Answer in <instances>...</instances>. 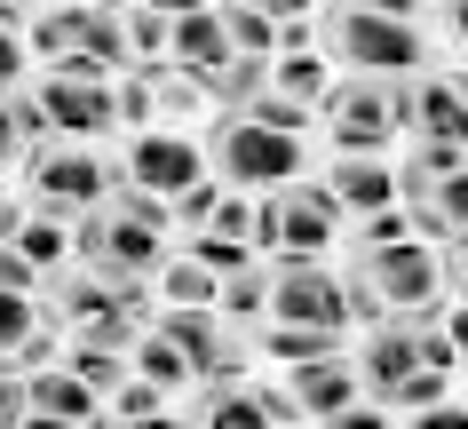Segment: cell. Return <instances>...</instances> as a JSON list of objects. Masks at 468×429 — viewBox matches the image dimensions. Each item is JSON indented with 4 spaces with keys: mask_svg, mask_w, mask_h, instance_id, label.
Returning <instances> with one entry per match:
<instances>
[{
    "mask_svg": "<svg viewBox=\"0 0 468 429\" xmlns=\"http://www.w3.org/2000/svg\"><path fill=\"white\" fill-rule=\"evenodd\" d=\"M342 231H349V215L334 207V191L318 176L262 191V215H254V239L271 254H325V247H342Z\"/></svg>",
    "mask_w": 468,
    "mask_h": 429,
    "instance_id": "9c48e42d",
    "label": "cell"
},
{
    "mask_svg": "<svg viewBox=\"0 0 468 429\" xmlns=\"http://www.w3.org/2000/svg\"><path fill=\"white\" fill-rule=\"evenodd\" d=\"M25 48L40 56V64H64V72H103V80L135 64L112 0H48V8H32Z\"/></svg>",
    "mask_w": 468,
    "mask_h": 429,
    "instance_id": "8992f818",
    "label": "cell"
},
{
    "mask_svg": "<svg viewBox=\"0 0 468 429\" xmlns=\"http://www.w3.org/2000/svg\"><path fill=\"white\" fill-rule=\"evenodd\" d=\"M325 56L334 64H349V72H420L429 64V16L420 8H405V0H325V25H318Z\"/></svg>",
    "mask_w": 468,
    "mask_h": 429,
    "instance_id": "7a4b0ae2",
    "label": "cell"
},
{
    "mask_svg": "<svg viewBox=\"0 0 468 429\" xmlns=\"http://www.w3.org/2000/svg\"><path fill=\"white\" fill-rule=\"evenodd\" d=\"M222 32H230V48H247V56L278 48V25L262 16V8H247V0H222Z\"/></svg>",
    "mask_w": 468,
    "mask_h": 429,
    "instance_id": "8d00e7d4",
    "label": "cell"
},
{
    "mask_svg": "<svg viewBox=\"0 0 468 429\" xmlns=\"http://www.w3.org/2000/svg\"><path fill=\"white\" fill-rule=\"evenodd\" d=\"M16 247L40 263V271H56L64 263V247H72V215H48V207H25V223H16Z\"/></svg>",
    "mask_w": 468,
    "mask_h": 429,
    "instance_id": "f1b7e54d",
    "label": "cell"
},
{
    "mask_svg": "<svg viewBox=\"0 0 468 429\" xmlns=\"http://www.w3.org/2000/svg\"><path fill=\"white\" fill-rule=\"evenodd\" d=\"M405 8H429V0H405Z\"/></svg>",
    "mask_w": 468,
    "mask_h": 429,
    "instance_id": "816d5d0a",
    "label": "cell"
},
{
    "mask_svg": "<svg viewBox=\"0 0 468 429\" xmlns=\"http://www.w3.org/2000/svg\"><path fill=\"white\" fill-rule=\"evenodd\" d=\"M32 144H48V120H40L32 88H0V176H8Z\"/></svg>",
    "mask_w": 468,
    "mask_h": 429,
    "instance_id": "d4e9b609",
    "label": "cell"
},
{
    "mask_svg": "<svg viewBox=\"0 0 468 429\" xmlns=\"http://www.w3.org/2000/svg\"><path fill=\"white\" fill-rule=\"evenodd\" d=\"M318 135L325 152H389L405 135V80L389 72H349L318 96Z\"/></svg>",
    "mask_w": 468,
    "mask_h": 429,
    "instance_id": "52a82bcc",
    "label": "cell"
},
{
    "mask_svg": "<svg viewBox=\"0 0 468 429\" xmlns=\"http://www.w3.org/2000/svg\"><path fill=\"white\" fill-rule=\"evenodd\" d=\"M444 80H452V88L468 96V56H452V64H444Z\"/></svg>",
    "mask_w": 468,
    "mask_h": 429,
    "instance_id": "f907efd6",
    "label": "cell"
},
{
    "mask_svg": "<svg viewBox=\"0 0 468 429\" xmlns=\"http://www.w3.org/2000/svg\"><path fill=\"white\" fill-rule=\"evenodd\" d=\"M437 271H444V286H452V295H468V231H452V239H444Z\"/></svg>",
    "mask_w": 468,
    "mask_h": 429,
    "instance_id": "f6af8a7d",
    "label": "cell"
},
{
    "mask_svg": "<svg viewBox=\"0 0 468 429\" xmlns=\"http://www.w3.org/2000/svg\"><path fill=\"white\" fill-rule=\"evenodd\" d=\"M120 183H135V191H159V199H175L191 176H207V144H198L191 127H167V120H151V127H127V144H120Z\"/></svg>",
    "mask_w": 468,
    "mask_h": 429,
    "instance_id": "8fae6325",
    "label": "cell"
},
{
    "mask_svg": "<svg viewBox=\"0 0 468 429\" xmlns=\"http://www.w3.org/2000/svg\"><path fill=\"white\" fill-rule=\"evenodd\" d=\"M286 390H294L302 422H349L366 405L357 358H342V350H318V358H302V366H286Z\"/></svg>",
    "mask_w": 468,
    "mask_h": 429,
    "instance_id": "9a60e30c",
    "label": "cell"
},
{
    "mask_svg": "<svg viewBox=\"0 0 468 429\" xmlns=\"http://www.w3.org/2000/svg\"><path fill=\"white\" fill-rule=\"evenodd\" d=\"M318 183L334 191V207H342L349 223L373 215V207H397V167H389V152H334V159L318 167Z\"/></svg>",
    "mask_w": 468,
    "mask_h": 429,
    "instance_id": "e0dca14e",
    "label": "cell"
},
{
    "mask_svg": "<svg viewBox=\"0 0 468 429\" xmlns=\"http://www.w3.org/2000/svg\"><path fill=\"white\" fill-rule=\"evenodd\" d=\"M247 8H262V16H271V25H286V16H310V8H318V0H247Z\"/></svg>",
    "mask_w": 468,
    "mask_h": 429,
    "instance_id": "c3c4849f",
    "label": "cell"
},
{
    "mask_svg": "<svg viewBox=\"0 0 468 429\" xmlns=\"http://www.w3.org/2000/svg\"><path fill=\"white\" fill-rule=\"evenodd\" d=\"M25 72H32L25 25H0V88H25Z\"/></svg>",
    "mask_w": 468,
    "mask_h": 429,
    "instance_id": "b9f144b4",
    "label": "cell"
},
{
    "mask_svg": "<svg viewBox=\"0 0 468 429\" xmlns=\"http://www.w3.org/2000/svg\"><path fill=\"white\" fill-rule=\"evenodd\" d=\"M254 215H262V199H254V191H230V183H222V207H215V223H207V231H222V239H247V247H262V239H254Z\"/></svg>",
    "mask_w": 468,
    "mask_h": 429,
    "instance_id": "ab89813d",
    "label": "cell"
},
{
    "mask_svg": "<svg viewBox=\"0 0 468 429\" xmlns=\"http://www.w3.org/2000/svg\"><path fill=\"white\" fill-rule=\"evenodd\" d=\"M25 390H32V422H96L103 413V390L96 381H80L64 366V350L48 366H25Z\"/></svg>",
    "mask_w": 468,
    "mask_h": 429,
    "instance_id": "d6986e66",
    "label": "cell"
},
{
    "mask_svg": "<svg viewBox=\"0 0 468 429\" xmlns=\"http://www.w3.org/2000/svg\"><path fill=\"white\" fill-rule=\"evenodd\" d=\"M112 8H120L127 56H135V64H159V56H167V16H159L151 0H112Z\"/></svg>",
    "mask_w": 468,
    "mask_h": 429,
    "instance_id": "1f68e13d",
    "label": "cell"
},
{
    "mask_svg": "<svg viewBox=\"0 0 468 429\" xmlns=\"http://www.w3.org/2000/svg\"><path fill=\"white\" fill-rule=\"evenodd\" d=\"M262 318H302V327H349V295L318 254H278L271 263V310Z\"/></svg>",
    "mask_w": 468,
    "mask_h": 429,
    "instance_id": "4fadbf2b",
    "label": "cell"
},
{
    "mask_svg": "<svg viewBox=\"0 0 468 429\" xmlns=\"http://www.w3.org/2000/svg\"><path fill=\"white\" fill-rule=\"evenodd\" d=\"M64 366H72L80 381L112 390V381L127 374V342H88V334H64Z\"/></svg>",
    "mask_w": 468,
    "mask_h": 429,
    "instance_id": "f546056e",
    "label": "cell"
},
{
    "mask_svg": "<svg viewBox=\"0 0 468 429\" xmlns=\"http://www.w3.org/2000/svg\"><path fill=\"white\" fill-rule=\"evenodd\" d=\"M25 191H8V183H0V239H16V223H25Z\"/></svg>",
    "mask_w": 468,
    "mask_h": 429,
    "instance_id": "7dc6e473",
    "label": "cell"
},
{
    "mask_svg": "<svg viewBox=\"0 0 468 429\" xmlns=\"http://www.w3.org/2000/svg\"><path fill=\"white\" fill-rule=\"evenodd\" d=\"M215 310L230 318V327H254V318L271 310V263L254 254V263H239V271H222V286H215Z\"/></svg>",
    "mask_w": 468,
    "mask_h": 429,
    "instance_id": "484cf974",
    "label": "cell"
},
{
    "mask_svg": "<svg viewBox=\"0 0 468 429\" xmlns=\"http://www.w3.org/2000/svg\"><path fill=\"white\" fill-rule=\"evenodd\" d=\"M40 318H48V310H40V295H16V286H0V366L16 358V342H25Z\"/></svg>",
    "mask_w": 468,
    "mask_h": 429,
    "instance_id": "74e56055",
    "label": "cell"
},
{
    "mask_svg": "<svg viewBox=\"0 0 468 429\" xmlns=\"http://www.w3.org/2000/svg\"><path fill=\"white\" fill-rule=\"evenodd\" d=\"M40 278H48V271H40V263L16 247V239H0V286H16V295H40Z\"/></svg>",
    "mask_w": 468,
    "mask_h": 429,
    "instance_id": "60d3db41",
    "label": "cell"
},
{
    "mask_svg": "<svg viewBox=\"0 0 468 429\" xmlns=\"http://www.w3.org/2000/svg\"><path fill=\"white\" fill-rule=\"evenodd\" d=\"M413 366H420V327H413V318H373V327H366V350H357V381H366V398L381 405Z\"/></svg>",
    "mask_w": 468,
    "mask_h": 429,
    "instance_id": "ac0fdd59",
    "label": "cell"
},
{
    "mask_svg": "<svg viewBox=\"0 0 468 429\" xmlns=\"http://www.w3.org/2000/svg\"><path fill=\"white\" fill-rule=\"evenodd\" d=\"M183 254H191V263H207V271H239V263H254V254L262 247H247V239H222V231H191V239H183Z\"/></svg>",
    "mask_w": 468,
    "mask_h": 429,
    "instance_id": "f35d334b",
    "label": "cell"
},
{
    "mask_svg": "<svg viewBox=\"0 0 468 429\" xmlns=\"http://www.w3.org/2000/svg\"><path fill=\"white\" fill-rule=\"evenodd\" d=\"M25 88H32V103H40L48 135L96 144V135H112V127H120V112H112V80H103V72H64V64H48V72L25 80Z\"/></svg>",
    "mask_w": 468,
    "mask_h": 429,
    "instance_id": "7c38bea8",
    "label": "cell"
},
{
    "mask_svg": "<svg viewBox=\"0 0 468 429\" xmlns=\"http://www.w3.org/2000/svg\"><path fill=\"white\" fill-rule=\"evenodd\" d=\"M127 366H135V374H151L159 390H191V358L175 350L159 327H135V342H127Z\"/></svg>",
    "mask_w": 468,
    "mask_h": 429,
    "instance_id": "4316f807",
    "label": "cell"
},
{
    "mask_svg": "<svg viewBox=\"0 0 468 429\" xmlns=\"http://www.w3.org/2000/svg\"><path fill=\"white\" fill-rule=\"evenodd\" d=\"M437 318H444V334H452V350H461V366H468V295L437 303Z\"/></svg>",
    "mask_w": 468,
    "mask_h": 429,
    "instance_id": "bcb514c9",
    "label": "cell"
},
{
    "mask_svg": "<svg viewBox=\"0 0 468 429\" xmlns=\"http://www.w3.org/2000/svg\"><path fill=\"white\" fill-rule=\"evenodd\" d=\"M239 112H247V120H262V127H286V135H310V120H318L310 103H294L286 88H271V80H262V88H254Z\"/></svg>",
    "mask_w": 468,
    "mask_h": 429,
    "instance_id": "836d02e7",
    "label": "cell"
},
{
    "mask_svg": "<svg viewBox=\"0 0 468 429\" xmlns=\"http://www.w3.org/2000/svg\"><path fill=\"white\" fill-rule=\"evenodd\" d=\"M151 278H159V303H215V286H222L207 263H191V254H175V247H167V263Z\"/></svg>",
    "mask_w": 468,
    "mask_h": 429,
    "instance_id": "4dcf8cb0",
    "label": "cell"
},
{
    "mask_svg": "<svg viewBox=\"0 0 468 429\" xmlns=\"http://www.w3.org/2000/svg\"><path fill=\"white\" fill-rule=\"evenodd\" d=\"M183 405H191V422H207V429H262V422H271V413H262V381H247V374L191 381Z\"/></svg>",
    "mask_w": 468,
    "mask_h": 429,
    "instance_id": "44dd1931",
    "label": "cell"
},
{
    "mask_svg": "<svg viewBox=\"0 0 468 429\" xmlns=\"http://www.w3.org/2000/svg\"><path fill=\"white\" fill-rule=\"evenodd\" d=\"M397 199H405V215H413L420 239L468 231V159H452V167H405V176H397Z\"/></svg>",
    "mask_w": 468,
    "mask_h": 429,
    "instance_id": "5bb4252c",
    "label": "cell"
},
{
    "mask_svg": "<svg viewBox=\"0 0 468 429\" xmlns=\"http://www.w3.org/2000/svg\"><path fill=\"white\" fill-rule=\"evenodd\" d=\"M429 32L452 40V48H468V0H437V8H429Z\"/></svg>",
    "mask_w": 468,
    "mask_h": 429,
    "instance_id": "ee69618b",
    "label": "cell"
},
{
    "mask_svg": "<svg viewBox=\"0 0 468 429\" xmlns=\"http://www.w3.org/2000/svg\"><path fill=\"white\" fill-rule=\"evenodd\" d=\"M167 405H175V390H159V381L135 374V366H127V374L103 390V413H120V422H159Z\"/></svg>",
    "mask_w": 468,
    "mask_h": 429,
    "instance_id": "83f0119b",
    "label": "cell"
},
{
    "mask_svg": "<svg viewBox=\"0 0 468 429\" xmlns=\"http://www.w3.org/2000/svg\"><path fill=\"white\" fill-rule=\"evenodd\" d=\"M230 32H222V8H183V16H167V64H183V72H198V80H215L222 64H230Z\"/></svg>",
    "mask_w": 468,
    "mask_h": 429,
    "instance_id": "ffe728a7",
    "label": "cell"
},
{
    "mask_svg": "<svg viewBox=\"0 0 468 429\" xmlns=\"http://www.w3.org/2000/svg\"><path fill=\"white\" fill-rule=\"evenodd\" d=\"M444 390H452V366H413V374H405L389 398H381V413H429Z\"/></svg>",
    "mask_w": 468,
    "mask_h": 429,
    "instance_id": "e575fe53",
    "label": "cell"
},
{
    "mask_svg": "<svg viewBox=\"0 0 468 429\" xmlns=\"http://www.w3.org/2000/svg\"><path fill=\"white\" fill-rule=\"evenodd\" d=\"M25 199L48 207V215H88V207L120 183V167L96 152V144H72V135H48V144H32L25 159Z\"/></svg>",
    "mask_w": 468,
    "mask_h": 429,
    "instance_id": "ba28073f",
    "label": "cell"
},
{
    "mask_svg": "<svg viewBox=\"0 0 468 429\" xmlns=\"http://www.w3.org/2000/svg\"><path fill=\"white\" fill-rule=\"evenodd\" d=\"M8 422H32V390H25V366H0V429Z\"/></svg>",
    "mask_w": 468,
    "mask_h": 429,
    "instance_id": "7bdbcfd3",
    "label": "cell"
},
{
    "mask_svg": "<svg viewBox=\"0 0 468 429\" xmlns=\"http://www.w3.org/2000/svg\"><path fill=\"white\" fill-rule=\"evenodd\" d=\"M175 247V223H167V199L159 191H135V183H112L88 215H72V254L96 263V271H120V278H151Z\"/></svg>",
    "mask_w": 468,
    "mask_h": 429,
    "instance_id": "6da1fadb",
    "label": "cell"
},
{
    "mask_svg": "<svg viewBox=\"0 0 468 429\" xmlns=\"http://www.w3.org/2000/svg\"><path fill=\"white\" fill-rule=\"evenodd\" d=\"M247 342H254V358H271V366H302V358H318V350H342L334 327H302V318H254Z\"/></svg>",
    "mask_w": 468,
    "mask_h": 429,
    "instance_id": "7402d4cb",
    "label": "cell"
},
{
    "mask_svg": "<svg viewBox=\"0 0 468 429\" xmlns=\"http://www.w3.org/2000/svg\"><path fill=\"white\" fill-rule=\"evenodd\" d=\"M405 135H429V144H461L468 152V96L437 64L405 72Z\"/></svg>",
    "mask_w": 468,
    "mask_h": 429,
    "instance_id": "2e32d148",
    "label": "cell"
},
{
    "mask_svg": "<svg viewBox=\"0 0 468 429\" xmlns=\"http://www.w3.org/2000/svg\"><path fill=\"white\" fill-rule=\"evenodd\" d=\"M151 327L191 358V381H207V374H247V358H254L247 327H230L215 303H159V310H151Z\"/></svg>",
    "mask_w": 468,
    "mask_h": 429,
    "instance_id": "30bf717a",
    "label": "cell"
},
{
    "mask_svg": "<svg viewBox=\"0 0 468 429\" xmlns=\"http://www.w3.org/2000/svg\"><path fill=\"white\" fill-rule=\"evenodd\" d=\"M40 310L64 334H88V342H135V327H151V278H120L72 254V271L56 263L40 278Z\"/></svg>",
    "mask_w": 468,
    "mask_h": 429,
    "instance_id": "277c9868",
    "label": "cell"
},
{
    "mask_svg": "<svg viewBox=\"0 0 468 429\" xmlns=\"http://www.w3.org/2000/svg\"><path fill=\"white\" fill-rule=\"evenodd\" d=\"M32 8H48V0H0V25H32Z\"/></svg>",
    "mask_w": 468,
    "mask_h": 429,
    "instance_id": "681fc988",
    "label": "cell"
},
{
    "mask_svg": "<svg viewBox=\"0 0 468 429\" xmlns=\"http://www.w3.org/2000/svg\"><path fill=\"white\" fill-rule=\"evenodd\" d=\"M207 167H215L230 191H278V183H294V176H310V135H286V127H262V120H247V112H215L207 120Z\"/></svg>",
    "mask_w": 468,
    "mask_h": 429,
    "instance_id": "5b68a950",
    "label": "cell"
},
{
    "mask_svg": "<svg viewBox=\"0 0 468 429\" xmlns=\"http://www.w3.org/2000/svg\"><path fill=\"white\" fill-rule=\"evenodd\" d=\"M215 207H222V176L207 167V176H191V183H183V191L167 199V223L183 231V239H191V231H207V223H215Z\"/></svg>",
    "mask_w": 468,
    "mask_h": 429,
    "instance_id": "d6a6232c",
    "label": "cell"
},
{
    "mask_svg": "<svg viewBox=\"0 0 468 429\" xmlns=\"http://www.w3.org/2000/svg\"><path fill=\"white\" fill-rule=\"evenodd\" d=\"M271 88H286L294 103L318 112V96L334 88V56H325L318 40H310V48H278V56H271Z\"/></svg>",
    "mask_w": 468,
    "mask_h": 429,
    "instance_id": "cb8c5ba5",
    "label": "cell"
},
{
    "mask_svg": "<svg viewBox=\"0 0 468 429\" xmlns=\"http://www.w3.org/2000/svg\"><path fill=\"white\" fill-rule=\"evenodd\" d=\"M112 112H120V135H127V127H151V120H159V103H151V72H144V64L112 72Z\"/></svg>",
    "mask_w": 468,
    "mask_h": 429,
    "instance_id": "d590c367",
    "label": "cell"
},
{
    "mask_svg": "<svg viewBox=\"0 0 468 429\" xmlns=\"http://www.w3.org/2000/svg\"><path fill=\"white\" fill-rule=\"evenodd\" d=\"M144 72H151V103H159V120H167V127H191L198 112H215V96H207V80H198V72L167 64V56L144 64Z\"/></svg>",
    "mask_w": 468,
    "mask_h": 429,
    "instance_id": "603a6c76",
    "label": "cell"
},
{
    "mask_svg": "<svg viewBox=\"0 0 468 429\" xmlns=\"http://www.w3.org/2000/svg\"><path fill=\"white\" fill-rule=\"evenodd\" d=\"M437 247L429 239H381V247H349V271H342V295H349V318H420L437 310Z\"/></svg>",
    "mask_w": 468,
    "mask_h": 429,
    "instance_id": "3957f363",
    "label": "cell"
}]
</instances>
